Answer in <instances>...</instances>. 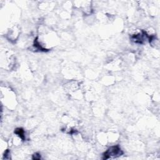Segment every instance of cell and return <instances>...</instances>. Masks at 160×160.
I'll return each mask as SVG.
<instances>
[{
    "instance_id": "obj_1",
    "label": "cell",
    "mask_w": 160,
    "mask_h": 160,
    "mask_svg": "<svg viewBox=\"0 0 160 160\" xmlns=\"http://www.w3.org/2000/svg\"><path fill=\"white\" fill-rule=\"evenodd\" d=\"M123 154L119 146H114L109 148L104 154V159H108L111 157L120 156Z\"/></svg>"
},
{
    "instance_id": "obj_2",
    "label": "cell",
    "mask_w": 160,
    "mask_h": 160,
    "mask_svg": "<svg viewBox=\"0 0 160 160\" xmlns=\"http://www.w3.org/2000/svg\"><path fill=\"white\" fill-rule=\"evenodd\" d=\"M15 133L17 134L18 136H20V137L22 139H24V132L23 131V129L21 128H18L15 130Z\"/></svg>"
}]
</instances>
